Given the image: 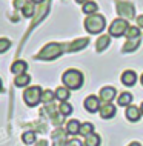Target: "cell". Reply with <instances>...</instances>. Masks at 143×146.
Returning <instances> with one entry per match:
<instances>
[{"label":"cell","instance_id":"2e32d148","mask_svg":"<svg viewBox=\"0 0 143 146\" xmlns=\"http://www.w3.org/2000/svg\"><path fill=\"white\" fill-rule=\"evenodd\" d=\"M29 82H31V76L25 72V74H20V76L15 77L14 83H15V86H19V88H23V86H26Z\"/></svg>","mask_w":143,"mask_h":146},{"label":"cell","instance_id":"f546056e","mask_svg":"<svg viewBox=\"0 0 143 146\" xmlns=\"http://www.w3.org/2000/svg\"><path fill=\"white\" fill-rule=\"evenodd\" d=\"M28 2H29V0H14V6L17 8V9H22Z\"/></svg>","mask_w":143,"mask_h":146},{"label":"cell","instance_id":"ffe728a7","mask_svg":"<svg viewBox=\"0 0 143 146\" xmlns=\"http://www.w3.org/2000/svg\"><path fill=\"white\" fill-rule=\"evenodd\" d=\"M85 145L86 146H100V137L97 134H89L88 137L85 139Z\"/></svg>","mask_w":143,"mask_h":146},{"label":"cell","instance_id":"9a60e30c","mask_svg":"<svg viewBox=\"0 0 143 146\" xmlns=\"http://www.w3.org/2000/svg\"><path fill=\"white\" fill-rule=\"evenodd\" d=\"M55 92V98H59V100H62V102H65V100H68L69 98V89L66 88V86H60V88H57L54 91Z\"/></svg>","mask_w":143,"mask_h":146},{"label":"cell","instance_id":"e575fe53","mask_svg":"<svg viewBox=\"0 0 143 146\" xmlns=\"http://www.w3.org/2000/svg\"><path fill=\"white\" fill-rule=\"evenodd\" d=\"M75 2H77V3H83V5H85V3L88 2V0H75Z\"/></svg>","mask_w":143,"mask_h":146},{"label":"cell","instance_id":"836d02e7","mask_svg":"<svg viewBox=\"0 0 143 146\" xmlns=\"http://www.w3.org/2000/svg\"><path fill=\"white\" fill-rule=\"evenodd\" d=\"M128 146H142V145L138 143V141H132V143H131V145H128Z\"/></svg>","mask_w":143,"mask_h":146},{"label":"cell","instance_id":"4fadbf2b","mask_svg":"<svg viewBox=\"0 0 143 146\" xmlns=\"http://www.w3.org/2000/svg\"><path fill=\"white\" fill-rule=\"evenodd\" d=\"M26 68H28V65L25 60H15L11 65V72L15 74V76H20V74H25Z\"/></svg>","mask_w":143,"mask_h":146},{"label":"cell","instance_id":"cb8c5ba5","mask_svg":"<svg viewBox=\"0 0 143 146\" xmlns=\"http://www.w3.org/2000/svg\"><path fill=\"white\" fill-rule=\"evenodd\" d=\"M126 37H128V40H131V38H138L140 37V29L136 28V26H129L128 29H126Z\"/></svg>","mask_w":143,"mask_h":146},{"label":"cell","instance_id":"ba28073f","mask_svg":"<svg viewBox=\"0 0 143 146\" xmlns=\"http://www.w3.org/2000/svg\"><path fill=\"white\" fill-rule=\"evenodd\" d=\"M98 112H100V117L103 118V120H109V118H112L114 115H116L117 108L114 105H111V103H103L100 106V109H98Z\"/></svg>","mask_w":143,"mask_h":146},{"label":"cell","instance_id":"9c48e42d","mask_svg":"<svg viewBox=\"0 0 143 146\" xmlns=\"http://www.w3.org/2000/svg\"><path fill=\"white\" fill-rule=\"evenodd\" d=\"M116 96H117V91L112 86H105L100 91V100H103L105 103H111L116 98Z\"/></svg>","mask_w":143,"mask_h":146},{"label":"cell","instance_id":"1f68e13d","mask_svg":"<svg viewBox=\"0 0 143 146\" xmlns=\"http://www.w3.org/2000/svg\"><path fill=\"white\" fill-rule=\"evenodd\" d=\"M137 23H138V26H142V28H143V15L137 17Z\"/></svg>","mask_w":143,"mask_h":146},{"label":"cell","instance_id":"4dcf8cb0","mask_svg":"<svg viewBox=\"0 0 143 146\" xmlns=\"http://www.w3.org/2000/svg\"><path fill=\"white\" fill-rule=\"evenodd\" d=\"M83 145H85V143H82L80 140L72 139V140H69V141H68V145H66V146H83Z\"/></svg>","mask_w":143,"mask_h":146},{"label":"cell","instance_id":"83f0119b","mask_svg":"<svg viewBox=\"0 0 143 146\" xmlns=\"http://www.w3.org/2000/svg\"><path fill=\"white\" fill-rule=\"evenodd\" d=\"M85 45H88V38H83V40H77L75 43H72V45L68 48V51H77V49H82L85 48Z\"/></svg>","mask_w":143,"mask_h":146},{"label":"cell","instance_id":"4316f807","mask_svg":"<svg viewBox=\"0 0 143 146\" xmlns=\"http://www.w3.org/2000/svg\"><path fill=\"white\" fill-rule=\"evenodd\" d=\"M22 140H23V143H25V145H33L35 141V134L31 132V131H28V132H25L22 135Z\"/></svg>","mask_w":143,"mask_h":146},{"label":"cell","instance_id":"603a6c76","mask_svg":"<svg viewBox=\"0 0 143 146\" xmlns=\"http://www.w3.org/2000/svg\"><path fill=\"white\" fill-rule=\"evenodd\" d=\"M92 132H94V125L92 123H89V121L82 123V126H80V134H82V135L88 137L89 134H92Z\"/></svg>","mask_w":143,"mask_h":146},{"label":"cell","instance_id":"e0dca14e","mask_svg":"<svg viewBox=\"0 0 143 146\" xmlns=\"http://www.w3.org/2000/svg\"><path fill=\"white\" fill-rule=\"evenodd\" d=\"M138 43H140V37L138 38H131V40H128L123 45V52H131V51H136Z\"/></svg>","mask_w":143,"mask_h":146},{"label":"cell","instance_id":"7402d4cb","mask_svg":"<svg viewBox=\"0 0 143 146\" xmlns=\"http://www.w3.org/2000/svg\"><path fill=\"white\" fill-rule=\"evenodd\" d=\"M59 111H60V114L63 117H68L72 114V106H71L69 103H66V102H62L60 106H59Z\"/></svg>","mask_w":143,"mask_h":146},{"label":"cell","instance_id":"52a82bcc","mask_svg":"<svg viewBox=\"0 0 143 146\" xmlns=\"http://www.w3.org/2000/svg\"><path fill=\"white\" fill-rule=\"evenodd\" d=\"M83 105H85V108H86V111H88V112H97L98 111V109H100V98H98V97H95V96H88V97H86L85 98V103H83Z\"/></svg>","mask_w":143,"mask_h":146},{"label":"cell","instance_id":"d6a6232c","mask_svg":"<svg viewBox=\"0 0 143 146\" xmlns=\"http://www.w3.org/2000/svg\"><path fill=\"white\" fill-rule=\"evenodd\" d=\"M35 146H48V141L46 140H42V141H39V145H35Z\"/></svg>","mask_w":143,"mask_h":146},{"label":"cell","instance_id":"74e56055","mask_svg":"<svg viewBox=\"0 0 143 146\" xmlns=\"http://www.w3.org/2000/svg\"><path fill=\"white\" fill-rule=\"evenodd\" d=\"M140 82H142V85H143V74H142V77H140Z\"/></svg>","mask_w":143,"mask_h":146},{"label":"cell","instance_id":"8fae6325","mask_svg":"<svg viewBox=\"0 0 143 146\" xmlns=\"http://www.w3.org/2000/svg\"><path fill=\"white\" fill-rule=\"evenodd\" d=\"M137 82V74L134 72V71H125V72L122 74V83L125 86H134Z\"/></svg>","mask_w":143,"mask_h":146},{"label":"cell","instance_id":"d590c367","mask_svg":"<svg viewBox=\"0 0 143 146\" xmlns=\"http://www.w3.org/2000/svg\"><path fill=\"white\" fill-rule=\"evenodd\" d=\"M31 2H33V3H42L43 0H31Z\"/></svg>","mask_w":143,"mask_h":146},{"label":"cell","instance_id":"6da1fadb","mask_svg":"<svg viewBox=\"0 0 143 146\" xmlns=\"http://www.w3.org/2000/svg\"><path fill=\"white\" fill-rule=\"evenodd\" d=\"M62 82L68 89H80L83 86V74L77 69H68L62 76Z\"/></svg>","mask_w":143,"mask_h":146},{"label":"cell","instance_id":"5b68a950","mask_svg":"<svg viewBox=\"0 0 143 146\" xmlns=\"http://www.w3.org/2000/svg\"><path fill=\"white\" fill-rule=\"evenodd\" d=\"M128 28H129V25L125 19H116L109 26V35H112V37H122V35L126 34V29Z\"/></svg>","mask_w":143,"mask_h":146},{"label":"cell","instance_id":"44dd1931","mask_svg":"<svg viewBox=\"0 0 143 146\" xmlns=\"http://www.w3.org/2000/svg\"><path fill=\"white\" fill-rule=\"evenodd\" d=\"M109 42H111L109 35H102V37L97 40V43H95V46H97V51H103V49L106 48V46L109 45Z\"/></svg>","mask_w":143,"mask_h":146},{"label":"cell","instance_id":"7c38bea8","mask_svg":"<svg viewBox=\"0 0 143 146\" xmlns=\"http://www.w3.org/2000/svg\"><path fill=\"white\" fill-rule=\"evenodd\" d=\"M80 126H82V123L78 120H69L66 123V134L68 135H77V134H80Z\"/></svg>","mask_w":143,"mask_h":146},{"label":"cell","instance_id":"8d00e7d4","mask_svg":"<svg viewBox=\"0 0 143 146\" xmlns=\"http://www.w3.org/2000/svg\"><path fill=\"white\" fill-rule=\"evenodd\" d=\"M140 112L143 114V102H142V105H140Z\"/></svg>","mask_w":143,"mask_h":146},{"label":"cell","instance_id":"d4e9b609","mask_svg":"<svg viewBox=\"0 0 143 146\" xmlns=\"http://www.w3.org/2000/svg\"><path fill=\"white\" fill-rule=\"evenodd\" d=\"M55 98V92L54 91H51V89H46V91H43V94H42V102L43 103H49V102H53Z\"/></svg>","mask_w":143,"mask_h":146},{"label":"cell","instance_id":"d6986e66","mask_svg":"<svg viewBox=\"0 0 143 146\" xmlns=\"http://www.w3.org/2000/svg\"><path fill=\"white\" fill-rule=\"evenodd\" d=\"M131 102H132V96L129 92H123L117 98V103L120 106H128V105H131Z\"/></svg>","mask_w":143,"mask_h":146},{"label":"cell","instance_id":"f1b7e54d","mask_svg":"<svg viewBox=\"0 0 143 146\" xmlns=\"http://www.w3.org/2000/svg\"><path fill=\"white\" fill-rule=\"evenodd\" d=\"M9 46H11V42L8 38H0V54L6 52L9 49Z\"/></svg>","mask_w":143,"mask_h":146},{"label":"cell","instance_id":"30bf717a","mask_svg":"<svg viewBox=\"0 0 143 146\" xmlns=\"http://www.w3.org/2000/svg\"><path fill=\"white\" fill-rule=\"evenodd\" d=\"M66 135H68V134L63 132L62 129H55V131L53 132V141H54L53 146H66V145H68V141H66Z\"/></svg>","mask_w":143,"mask_h":146},{"label":"cell","instance_id":"5bb4252c","mask_svg":"<svg viewBox=\"0 0 143 146\" xmlns=\"http://www.w3.org/2000/svg\"><path fill=\"white\" fill-rule=\"evenodd\" d=\"M140 108H137V106H132L131 105L128 109H126V118H128L129 121H134V123H136V121H138L140 120Z\"/></svg>","mask_w":143,"mask_h":146},{"label":"cell","instance_id":"ac0fdd59","mask_svg":"<svg viewBox=\"0 0 143 146\" xmlns=\"http://www.w3.org/2000/svg\"><path fill=\"white\" fill-rule=\"evenodd\" d=\"M97 9H98V6H97V3L95 2H86L85 5H83V13L85 14H89V15H92L97 13Z\"/></svg>","mask_w":143,"mask_h":146},{"label":"cell","instance_id":"8992f818","mask_svg":"<svg viewBox=\"0 0 143 146\" xmlns=\"http://www.w3.org/2000/svg\"><path fill=\"white\" fill-rule=\"evenodd\" d=\"M117 13L120 15H125L126 19H132L136 15V11H134L132 5L128 2H118L117 3Z\"/></svg>","mask_w":143,"mask_h":146},{"label":"cell","instance_id":"277c9868","mask_svg":"<svg viewBox=\"0 0 143 146\" xmlns=\"http://www.w3.org/2000/svg\"><path fill=\"white\" fill-rule=\"evenodd\" d=\"M62 51L63 49H62L60 45H57V43H49V45H46L45 48L39 52L37 58H40V60H54V58H57L62 54Z\"/></svg>","mask_w":143,"mask_h":146},{"label":"cell","instance_id":"3957f363","mask_svg":"<svg viewBox=\"0 0 143 146\" xmlns=\"http://www.w3.org/2000/svg\"><path fill=\"white\" fill-rule=\"evenodd\" d=\"M42 94H43V91L40 86H29L23 92V100H25V103L28 106L34 108V106H37L42 102Z\"/></svg>","mask_w":143,"mask_h":146},{"label":"cell","instance_id":"484cf974","mask_svg":"<svg viewBox=\"0 0 143 146\" xmlns=\"http://www.w3.org/2000/svg\"><path fill=\"white\" fill-rule=\"evenodd\" d=\"M22 13H23V15H25V17H31V15L34 14V3L31 2V0L22 8Z\"/></svg>","mask_w":143,"mask_h":146},{"label":"cell","instance_id":"f35d334b","mask_svg":"<svg viewBox=\"0 0 143 146\" xmlns=\"http://www.w3.org/2000/svg\"><path fill=\"white\" fill-rule=\"evenodd\" d=\"M0 91H2V80H0Z\"/></svg>","mask_w":143,"mask_h":146},{"label":"cell","instance_id":"7a4b0ae2","mask_svg":"<svg viewBox=\"0 0 143 146\" xmlns=\"http://www.w3.org/2000/svg\"><path fill=\"white\" fill-rule=\"evenodd\" d=\"M105 25H106L105 17L100 15V14H92V15H89V17L85 20V28H86V31H88L89 34L102 33V31L105 29Z\"/></svg>","mask_w":143,"mask_h":146}]
</instances>
